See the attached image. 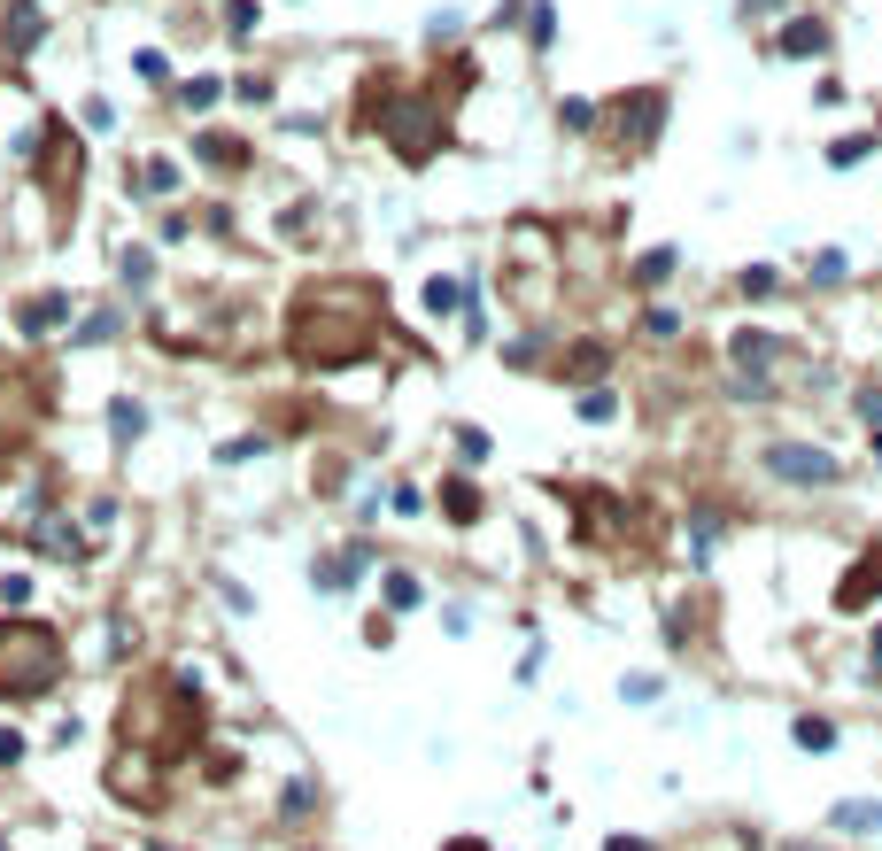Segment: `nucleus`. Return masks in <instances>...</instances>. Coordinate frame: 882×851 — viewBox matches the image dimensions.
I'll return each instance as SVG.
<instances>
[{"mask_svg": "<svg viewBox=\"0 0 882 851\" xmlns=\"http://www.w3.org/2000/svg\"><path fill=\"white\" fill-rule=\"evenodd\" d=\"M604 356H612V349H604V341H581V349L565 356V364H573V372H604Z\"/></svg>", "mask_w": 882, "mask_h": 851, "instance_id": "72a5a7b5", "label": "nucleus"}, {"mask_svg": "<svg viewBox=\"0 0 882 851\" xmlns=\"http://www.w3.org/2000/svg\"><path fill=\"white\" fill-rule=\"evenodd\" d=\"M70 341H78V349H101V341H117V310H93V318L78 325Z\"/></svg>", "mask_w": 882, "mask_h": 851, "instance_id": "4be33fe9", "label": "nucleus"}, {"mask_svg": "<svg viewBox=\"0 0 882 851\" xmlns=\"http://www.w3.org/2000/svg\"><path fill=\"white\" fill-rule=\"evenodd\" d=\"M558 124H565V132H596V101H565Z\"/></svg>", "mask_w": 882, "mask_h": 851, "instance_id": "2f4dec72", "label": "nucleus"}, {"mask_svg": "<svg viewBox=\"0 0 882 851\" xmlns=\"http://www.w3.org/2000/svg\"><path fill=\"white\" fill-rule=\"evenodd\" d=\"M875 596H882V550H875V558H859L852 573H844V588H836V612H867Z\"/></svg>", "mask_w": 882, "mask_h": 851, "instance_id": "9b49d317", "label": "nucleus"}, {"mask_svg": "<svg viewBox=\"0 0 882 851\" xmlns=\"http://www.w3.org/2000/svg\"><path fill=\"white\" fill-rule=\"evenodd\" d=\"M441 851H496V844H488V836H449Z\"/></svg>", "mask_w": 882, "mask_h": 851, "instance_id": "58836bf2", "label": "nucleus"}, {"mask_svg": "<svg viewBox=\"0 0 882 851\" xmlns=\"http://www.w3.org/2000/svg\"><path fill=\"white\" fill-rule=\"evenodd\" d=\"M441 511H449V527H480V488H472L465 472H449V480H441Z\"/></svg>", "mask_w": 882, "mask_h": 851, "instance_id": "f8f14e48", "label": "nucleus"}, {"mask_svg": "<svg viewBox=\"0 0 882 851\" xmlns=\"http://www.w3.org/2000/svg\"><path fill=\"white\" fill-rule=\"evenodd\" d=\"M735 287H743L751 302H759V294H774L782 279H774V264H743V271H735Z\"/></svg>", "mask_w": 882, "mask_h": 851, "instance_id": "a878e982", "label": "nucleus"}, {"mask_svg": "<svg viewBox=\"0 0 882 851\" xmlns=\"http://www.w3.org/2000/svg\"><path fill=\"white\" fill-rule=\"evenodd\" d=\"M364 132H387V147L403 155V163H434V147L449 140V124H441V109L426 101V93H387V109Z\"/></svg>", "mask_w": 882, "mask_h": 851, "instance_id": "7ed1b4c3", "label": "nucleus"}, {"mask_svg": "<svg viewBox=\"0 0 882 851\" xmlns=\"http://www.w3.org/2000/svg\"><path fill=\"white\" fill-rule=\"evenodd\" d=\"M39 39H47V8H39V0H8V8H0V55L24 62Z\"/></svg>", "mask_w": 882, "mask_h": 851, "instance_id": "0eeeda50", "label": "nucleus"}, {"mask_svg": "<svg viewBox=\"0 0 882 851\" xmlns=\"http://www.w3.org/2000/svg\"><path fill=\"white\" fill-rule=\"evenodd\" d=\"M643 333H650V341H674V333H681V318L666 310V302H658V310H643Z\"/></svg>", "mask_w": 882, "mask_h": 851, "instance_id": "7c9ffc66", "label": "nucleus"}, {"mask_svg": "<svg viewBox=\"0 0 882 851\" xmlns=\"http://www.w3.org/2000/svg\"><path fill=\"white\" fill-rule=\"evenodd\" d=\"M465 279H449V271H434V279H426V310H434V318H449V310H465Z\"/></svg>", "mask_w": 882, "mask_h": 851, "instance_id": "6ab92c4d", "label": "nucleus"}, {"mask_svg": "<svg viewBox=\"0 0 882 851\" xmlns=\"http://www.w3.org/2000/svg\"><path fill=\"white\" fill-rule=\"evenodd\" d=\"M828 828H836V836H882V797H836V805H828Z\"/></svg>", "mask_w": 882, "mask_h": 851, "instance_id": "9d476101", "label": "nucleus"}, {"mask_svg": "<svg viewBox=\"0 0 882 851\" xmlns=\"http://www.w3.org/2000/svg\"><path fill=\"white\" fill-rule=\"evenodd\" d=\"M604 851H650V844H643V836H612Z\"/></svg>", "mask_w": 882, "mask_h": 851, "instance_id": "79ce46f5", "label": "nucleus"}, {"mask_svg": "<svg viewBox=\"0 0 882 851\" xmlns=\"http://www.w3.org/2000/svg\"><path fill=\"white\" fill-rule=\"evenodd\" d=\"M867 666L882 674V619H875V635H867Z\"/></svg>", "mask_w": 882, "mask_h": 851, "instance_id": "ea45409f", "label": "nucleus"}, {"mask_svg": "<svg viewBox=\"0 0 882 851\" xmlns=\"http://www.w3.org/2000/svg\"><path fill=\"white\" fill-rule=\"evenodd\" d=\"M674 248H643V256H635V264H627V279H635V287H666V279H674Z\"/></svg>", "mask_w": 882, "mask_h": 851, "instance_id": "dca6fc26", "label": "nucleus"}, {"mask_svg": "<svg viewBox=\"0 0 882 851\" xmlns=\"http://www.w3.org/2000/svg\"><path fill=\"white\" fill-rule=\"evenodd\" d=\"M217 78H186V86H178V109H194V117H202V109H217Z\"/></svg>", "mask_w": 882, "mask_h": 851, "instance_id": "5701e85b", "label": "nucleus"}, {"mask_svg": "<svg viewBox=\"0 0 882 851\" xmlns=\"http://www.w3.org/2000/svg\"><path fill=\"white\" fill-rule=\"evenodd\" d=\"M759 472L782 480V488H836V480H844V457H828L821 441H766Z\"/></svg>", "mask_w": 882, "mask_h": 851, "instance_id": "20e7f679", "label": "nucleus"}, {"mask_svg": "<svg viewBox=\"0 0 882 851\" xmlns=\"http://www.w3.org/2000/svg\"><path fill=\"white\" fill-rule=\"evenodd\" d=\"M774 8H782V0H743V24H751V16H774Z\"/></svg>", "mask_w": 882, "mask_h": 851, "instance_id": "a19ab883", "label": "nucleus"}, {"mask_svg": "<svg viewBox=\"0 0 882 851\" xmlns=\"http://www.w3.org/2000/svg\"><path fill=\"white\" fill-rule=\"evenodd\" d=\"M774 55H782V62H813V55H828V24H821V16H790V24L774 31Z\"/></svg>", "mask_w": 882, "mask_h": 851, "instance_id": "6e6552de", "label": "nucleus"}, {"mask_svg": "<svg viewBox=\"0 0 882 851\" xmlns=\"http://www.w3.org/2000/svg\"><path fill=\"white\" fill-rule=\"evenodd\" d=\"M457 449H465V465H488V449H496V441L480 434V426H457Z\"/></svg>", "mask_w": 882, "mask_h": 851, "instance_id": "c756f323", "label": "nucleus"}, {"mask_svg": "<svg viewBox=\"0 0 882 851\" xmlns=\"http://www.w3.org/2000/svg\"><path fill=\"white\" fill-rule=\"evenodd\" d=\"M380 581H387V612H418V604H426V581L403 573V565H387Z\"/></svg>", "mask_w": 882, "mask_h": 851, "instance_id": "2eb2a0df", "label": "nucleus"}, {"mask_svg": "<svg viewBox=\"0 0 882 851\" xmlns=\"http://www.w3.org/2000/svg\"><path fill=\"white\" fill-rule=\"evenodd\" d=\"M813 279H821V287H836V279H844V256H836V248H821V256H813Z\"/></svg>", "mask_w": 882, "mask_h": 851, "instance_id": "c9c22d12", "label": "nucleus"}, {"mask_svg": "<svg viewBox=\"0 0 882 851\" xmlns=\"http://www.w3.org/2000/svg\"><path fill=\"white\" fill-rule=\"evenodd\" d=\"M217 457H225V465H248V457H264V434H256V441H225Z\"/></svg>", "mask_w": 882, "mask_h": 851, "instance_id": "e433bc0d", "label": "nucleus"}, {"mask_svg": "<svg viewBox=\"0 0 882 851\" xmlns=\"http://www.w3.org/2000/svg\"><path fill=\"white\" fill-rule=\"evenodd\" d=\"M527 39H534V47L558 39V8H550V0H534V8H527Z\"/></svg>", "mask_w": 882, "mask_h": 851, "instance_id": "393cba45", "label": "nucleus"}, {"mask_svg": "<svg viewBox=\"0 0 882 851\" xmlns=\"http://www.w3.org/2000/svg\"><path fill=\"white\" fill-rule=\"evenodd\" d=\"M140 434H147V403H140V395H117V403H109V441L132 449Z\"/></svg>", "mask_w": 882, "mask_h": 851, "instance_id": "4468645a", "label": "nucleus"}, {"mask_svg": "<svg viewBox=\"0 0 882 851\" xmlns=\"http://www.w3.org/2000/svg\"><path fill=\"white\" fill-rule=\"evenodd\" d=\"M62 674H70V650H62V635L47 627V619H0V697L8 705H39V697H55Z\"/></svg>", "mask_w": 882, "mask_h": 851, "instance_id": "f03ea898", "label": "nucleus"}, {"mask_svg": "<svg viewBox=\"0 0 882 851\" xmlns=\"http://www.w3.org/2000/svg\"><path fill=\"white\" fill-rule=\"evenodd\" d=\"M310 581H318L325 596H341V588H356L349 573H341V558H318V565H310Z\"/></svg>", "mask_w": 882, "mask_h": 851, "instance_id": "cd10ccee", "label": "nucleus"}, {"mask_svg": "<svg viewBox=\"0 0 882 851\" xmlns=\"http://www.w3.org/2000/svg\"><path fill=\"white\" fill-rule=\"evenodd\" d=\"M790 356V333H766V325H735L728 333V364L751 380H774V364Z\"/></svg>", "mask_w": 882, "mask_h": 851, "instance_id": "423d86ee", "label": "nucleus"}, {"mask_svg": "<svg viewBox=\"0 0 882 851\" xmlns=\"http://www.w3.org/2000/svg\"><path fill=\"white\" fill-rule=\"evenodd\" d=\"M372 333H380V287H364V279H318V287L294 294L287 341L310 372L372 356Z\"/></svg>", "mask_w": 882, "mask_h": 851, "instance_id": "f257e3e1", "label": "nucleus"}, {"mask_svg": "<svg viewBox=\"0 0 882 851\" xmlns=\"http://www.w3.org/2000/svg\"><path fill=\"white\" fill-rule=\"evenodd\" d=\"M194 163H209V171H240V163H248V140H233V132H194Z\"/></svg>", "mask_w": 882, "mask_h": 851, "instance_id": "ddd939ff", "label": "nucleus"}, {"mask_svg": "<svg viewBox=\"0 0 882 851\" xmlns=\"http://www.w3.org/2000/svg\"><path fill=\"white\" fill-rule=\"evenodd\" d=\"M364 643H372V650H387V643H395V619H387V612H372V619H364Z\"/></svg>", "mask_w": 882, "mask_h": 851, "instance_id": "f704fd0d", "label": "nucleus"}, {"mask_svg": "<svg viewBox=\"0 0 882 851\" xmlns=\"http://www.w3.org/2000/svg\"><path fill=\"white\" fill-rule=\"evenodd\" d=\"M875 465H882V434H875Z\"/></svg>", "mask_w": 882, "mask_h": 851, "instance_id": "37998d69", "label": "nucleus"}, {"mask_svg": "<svg viewBox=\"0 0 882 851\" xmlns=\"http://www.w3.org/2000/svg\"><path fill=\"white\" fill-rule=\"evenodd\" d=\"M790 743H797V751H828V743H836V720H828V712H797Z\"/></svg>", "mask_w": 882, "mask_h": 851, "instance_id": "a211bd4d", "label": "nucleus"}, {"mask_svg": "<svg viewBox=\"0 0 882 851\" xmlns=\"http://www.w3.org/2000/svg\"><path fill=\"white\" fill-rule=\"evenodd\" d=\"M256 24H264V16H256V0H225V31H233V39H248Z\"/></svg>", "mask_w": 882, "mask_h": 851, "instance_id": "bb28decb", "label": "nucleus"}, {"mask_svg": "<svg viewBox=\"0 0 882 851\" xmlns=\"http://www.w3.org/2000/svg\"><path fill=\"white\" fill-rule=\"evenodd\" d=\"M573 411H581L588 426H612V418H619V387H604V380L581 387V395H573Z\"/></svg>", "mask_w": 882, "mask_h": 851, "instance_id": "f3484780", "label": "nucleus"}, {"mask_svg": "<svg viewBox=\"0 0 882 851\" xmlns=\"http://www.w3.org/2000/svg\"><path fill=\"white\" fill-rule=\"evenodd\" d=\"M867 155H875V132H852V140L828 147V171H852V163H867Z\"/></svg>", "mask_w": 882, "mask_h": 851, "instance_id": "412c9836", "label": "nucleus"}, {"mask_svg": "<svg viewBox=\"0 0 882 851\" xmlns=\"http://www.w3.org/2000/svg\"><path fill=\"white\" fill-rule=\"evenodd\" d=\"M310 805H318V782H287V790H279V821H302Z\"/></svg>", "mask_w": 882, "mask_h": 851, "instance_id": "b1692460", "label": "nucleus"}, {"mask_svg": "<svg viewBox=\"0 0 882 851\" xmlns=\"http://www.w3.org/2000/svg\"><path fill=\"white\" fill-rule=\"evenodd\" d=\"M24 759H31V743L16 728H0V774H8V766H24Z\"/></svg>", "mask_w": 882, "mask_h": 851, "instance_id": "473e14b6", "label": "nucleus"}, {"mask_svg": "<svg viewBox=\"0 0 882 851\" xmlns=\"http://www.w3.org/2000/svg\"><path fill=\"white\" fill-rule=\"evenodd\" d=\"M859 418H867V434H882V387H867V395H859Z\"/></svg>", "mask_w": 882, "mask_h": 851, "instance_id": "4c0bfd02", "label": "nucleus"}, {"mask_svg": "<svg viewBox=\"0 0 882 851\" xmlns=\"http://www.w3.org/2000/svg\"><path fill=\"white\" fill-rule=\"evenodd\" d=\"M55 325H70V294H31L24 310H16V333H24V341H47V333H55Z\"/></svg>", "mask_w": 882, "mask_h": 851, "instance_id": "1a4fd4ad", "label": "nucleus"}, {"mask_svg": "<svg viewBox=\"0 0 882 851\" xmlns=\"http://www.w3.org/2000/svg\"><path fill=\"white\" fill-rule=\"evenodd\" d=\"M0 604L24 612V604H31V573H0Z\"/></svg>", "mask_w": 882, "mask_h": 851, "instance_id": "c85d7f7f", "label": "nucleus"}, {"mask_svg": "<svg viewBox=\"0 0 882 851\" xmlns=\"http://www.w3.org/2000/svg\"><path fill=\"white\" fill-rule=\"evenodd\" d=\"M658 132H666V93H658V86H635V93H619V101H612V140H619V155H650Z\"/></svg>", "mask_w": 882, "mask_h": 851, "instance_id": "39448f33", "label": "nucleus"}, {"mask_svg": "<svg viewBox=\"0 0 882 851\" xmlns=\"http://www.w3.org/2000/svg\"><path fill=\"white\" fill-rule=\"evenodd\" d=\"M117 271H124V287H132V294H147V287H155V248H124Z\"/></svg>", "mask_w": 882, "mask_h": 851, "instance_id": "aec40b11", "label": "nucleus"}, {"mask_svg": "<svg viewBox=\"0 0 882 851\" xmlns=\"http://www.w3.org/2000/svg\"><path fill=\"white\" fill-rule=\"evenodd\" d=\"M155 851H171V844H155Z\"/></svg>", "mask_w": 882, "mask_h": 851, "instance_id": "c03bdc74", "label": "nucleus"}]
</instances>
